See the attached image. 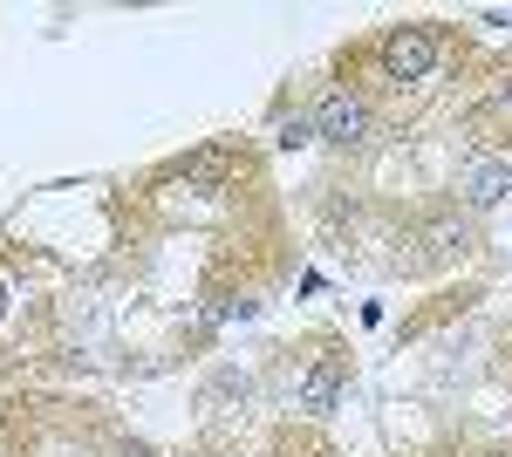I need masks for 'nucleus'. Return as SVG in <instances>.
I'll use <instances>...</instances> for the list:
<instances>
[{"label": "nucleus", "instance_id": "obj_1", "mask_svg": "<svg viewBox=\"0 0 512 457\" xmlns=\"http://www.w3.org/2000/svg\"><path fill=\"white\" fill-rule=\"evenodd\" d=\"M465 62H472V41L458 35L451 21H390V28H376L369 41L342 48L335 55V76L383 123V110H390L396 96L410 110H424L451 76H465Z\"/></svg>", "mask_w": 512, "mask_h": 457}, {"label": "nucleus", "instance_id": "obj_2", "mask_svg": "<svg viewBox=\"0 0 512 457\" xmlns=\"http://www.w3.org/2000/svg\"><path fill=\"white\" fill-rule=\"evenodd\" d=\"M0 457H151V451L110 417H96V403L21 396V403H0Z\"/></svg>", "mask_w": 512, "mask_h": 457}, {"label": "nucleus", "instance_id": "obj_3", "mask_svg": "<svg viewBox=\"0 0 512 457\" xmlns=\"http://www.w3.org/2000/svg\"><path fill=\"white\" fill-rule=\"evenodd\" d=\"M280 355H287V396H294V410L301 417H328L342 403V389H349V342L315 328V335L287 342Z\"/></svg>", "mask_w": 512, "mask_h": 457}, {"label": "nucleus", "instance_id": "obj_4", "mask_svg": "<svg viewBox=\"0 0 512 457\" xmlns=\"http://www.w3.org/2000/svg\"><path fill=\"white\" fill-rule=\"evenodd\" d=\"M458 123H465V137H472V151H485V157H506L512 151V55H506V62H492V69L472 82V96H465Z\"/></svg>", "mask_w": 512, "mask_h": 457}, {"label": "nucleus", "instance_id": "obj_5", "mask_svg": "<svg viewBox=\"0 0 512 457\" xmlns=\"http://www.w3.org/2000/svg\"><path fill=\"white\" fill-rule=\"evenodd\" d=\"M308 123H315L321 144H335V151H369L376 144V110L355 96V89H342V82H321L315 103H308Z\"/></svg>", "mask_w": 512, "mask_h": 457}, {"label": "nucleus", "instance_id": "obj_6", "mask_svg": "<svg viewBox=\"0 0 512 457\" xmlns=\"http://www.w3.org/2000/svg\"><path fill=\"white\" fill-rule=\"evenodd\" d=\"M506 191H512V157H485V151H465V157H458V198H465V212L499 205Z\"/></svg>", "mask_w": 512, "mask_h": 457}]
</instances>
